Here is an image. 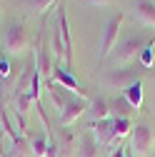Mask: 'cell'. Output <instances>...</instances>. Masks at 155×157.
Instances as JSON below:
<instances>
[{
	"label": "cell",
	"instance_id": "19",
	"mask_svg": "<svg viewBox=\"0 0 155 157\" xmlns=\"http://www.w3.org/2000/svg\"><path fill=\"white\" fill-rule=\"evenodd\" d=\"M55 3H58V0H28V8L35 10V13H40V15H45Z\"/></svg>",
	"mask_w": 155,
	"mask_h": 157
},
{
	"label": "cell",
	"instance_id": "22",
	"mask_svg": "<svg viewBox=\"0 0 155 157\" xmlns=\"http://www.w3.org/2000/svg\"><path fill=\"white\" fill-rule=\"evenodd\" d=\"M85 3H90V5H113L115 0H85Z\"/></svg>",
	"mask_w": 155,
	"mask_h": 157
},
{
	"label": "cell",
	"instance_id": "21",
	"mask_svg": "<svg viewBox=\"0 0 155 157\" xmlns=\"http://www.w3.org/2000/svg\"><path fill=\"white\" fill-rule=\"evenodd\" d=\"M110 157H125V147H113L110 150Z\"/></svg>",
	"mask_w": 155,
	"mask_h": 157
},
{
	"label": "cell",
	"instance_id": "9",
	"mask_svg": "<svg viewBox=\"0 0 155 157\" xmlns=\"http://www.w3.org/2000/svg\"><path fill=\"white\" fill-rule=\"evenodd\" d=\"M90 132H95V142L98 145H110L115 140V132H113V117H108V120H90L88 125Z\"/></svg>",
	"mask_w": 155,
	"mask_h": 157
},
{
	"label": "cell",
	"instance_id": "4",
	"mask_svg": "<svg viewBox=\"0 0 155 157\" xmlns=\"http://www.w3.org/2000/svg\"><path fill=\"white\" fill-rule=\"evenodd\" d=\"M145 40H148V37H143V35H130V37H125V40L115 48V63L128 65L130 60H135V57L140 55Z\"/></svg>",
	"mask_w": 155,
	"mask_h": 157
},
{
	"label": "cell",
	"instance_id": "5",
	"mask_svg": "<svg viewBox=\"0 0 155 157\" xmlns=\"http://www.w3.org/2000/svg\"><path fill=\"white\" fill-rule=\"evenodd\" d=\"M135 80H140V70L135 65H123V67H115L108 72V85L115 90H128Z\"/></svg>",
	"mask_w": 155,
	"mask_h": 157
},
{
	"label": "cell",
	"instance_id": "11",
	"mask_svg": "<svg viewBox=\"0 0 155 157\" xmlns=\"http://www.w3.org/2000/svg\"><path fill=\"white\" fill-rule=\"evenodd\" d=\"M90 112H93V120L98 122V120H108V117H113V112H110V102L105 100V97H95V100L90 102Z\"/></svg>",
	"mask_w": 155,
	"mask_h": 157
},
{
	"label": "cell",
	"instance_id": "17",
	"mask_svg": "<svg viewBox=\"0 0 155 157\" xmlns=\"http://www.w3.org/2000/svg\"><path fill=\"white\" fill-rule=\"evenodd\" d=\"M48 135L43 132V135H38V137H33L30 140V155L33 157H45V152H48Z\"/></svg>",
	"mask_w": 155,
	"mask_h": 157
},
{
	"label": "cell",
	"instance_id": "7",
	"mask_svg": "<svg viewBox=\"0 0 155 157\" xmlns=\"http://www.w3.org/2000/svg\"><path fill=\"white\" fill-rule=\"evenodd\" d=\"M153 142H155V135L148 122H138L133 127V150L138 155H148L153 150Z\"/></svg>",
	"mask_w": 155,
	"mask_h": 157
},
{
	"label": "cell",
	"instance_id": "20",
	"mask_svg": "<svg viewBox=\"0 0 155 157\" xmlns=\"http://www.w3.org/2000/svg\"><path fill=\"white\" fill-rule=\"evenodd\" d=\"M8 75H10V63H8V57H0V80Z\"/></svg>",
	"mask_w": 155,
	"mask_h": 157
},
{
	"label": "cell",
	"instance_id": "16",
	"mask_svg": "<svg viewBox=\"0 0 155 157\" xmlns=\"http://www.w3.org/2000/svg\"><path fill=\"white\" fill-rule=\"evenodd\" d=\"M110 112H113V117H130V112H133V105L125 100V97L120 95V97H115V100L110 102Z\"/></svg>",
	"mask_w": 155,
	"mask_h": 157
},
{
	"label": "cell",
	"instance_id": "3",
	"mask_svg": "<svg viewBox=\"0 0 155 157\" xmlns=\"http://www.w3.org/2000/svg\"><path fill=\"white\" fill-rule=\"evenodd\" d=\"M50 77H53V82H58L63 90H70V92H75V97H83V100H88L85 87L75 80V75H70V70L60 67V63H58V60H53V65H50Z\"/></svg>",
	"mask_w": 155,
	"mask_h": 157
},
{
	"label": "cell",
	"instance_id": "23",
	"mask_svg": "<svg viewBox=\"0 0 155 157\" xmlns=\"http://www.w3.org/2000/svg\"><path fill=\"white\" fill-rule=\"evenodd\" d=\"M125 157H135V155H133V150H128V147H125Z\"/></svg>",
	"mask_w": 155,
	"mask_h": 157
},
{
	"label": "cell",
	"instance_id": "14",
	"mask_svg": "<svg viewBox=\"0 0 155 157\" xmlns=\"http://www.w3.org/2000/svg\"><path fill=\"white\" fill-rule=\"evenodd\" d=\"M138 60H140L143 67H153V63H155V35L145 40V45H143V50L138 55Z\"/></svg>",
	"mask_w": 155,
	"mask_h": 157
},
{
	"label": "cell",
	"instance_id": "10",
	"mask_svg": "<svg viewBox=\"0 0 155 157\" xmlns=\"http://www.w3.org/2000/svg\"><path fill=\"white\" fill-rule=\"evenodd\" d=\"M133 10L143 25L155 28V3H150V0H133Z\"/></svg>",
	"mask_w": 155,
	"mask_h": 157
},
{
	"label": "cell",
	"instance_id": "2",
	"mask_svg": "<svg viewBox=\"0 0 155 157\" xmlns=\"http://www.w3.org/2000/svg\"><path fill=\"white\" fill-rule=\"evenodd\" d=\"M123 23H125V13H115L108 17V23L103 28V37H100V63L110 55V50L115 48V40L123 30Z\"/></svg>",
	"mask_w": 155,
	"mask_h": 157
},
{
	"label": "cell",
	"instance_id": "8",
	"mask_svg": "<svg viewBox=\"0 0 155 157\" xmlns=\"http://www.w3.org/2000/svg\"><path fill=\"white\" fill-rule=\"evenodd\" d=\"M88 105H90V100H83V97H68L65 107L60 110V125L63 127H70L78 117L88 110Z\"/></svg>",
	"mask_w": 155,
	"mask_h": 157
},
{
	"label": "cell",
	"instance_id": "6",
	"mask_svg": "<svg viewBox=\"0 0 155 157\" xmlns=\"http://www.w3.org/2000/svg\"><path fill=\"white\" fill-rule=\"evenodd\" d=\"M58 30H60V40H63V50H65V70L73 67V35H70V25H68V13L60 5L58 8Z\"/></svg>",
	"mask_w": 155,
	"mask_h": 157
},
{
	"label": "cell",
	"instance_id": "15",
	"mask_svg": "<svg viewBox=\"0 0 155 157\" xmlns=\"http://www.w3.org/2000/svg\"><path fill=\"white\" fill-rule=\"evenodd\" d=\"M48 95H50V102L55 105V110H63L65 107V102H68V97L63 95V87L58 85V82H48Z\"/></svg>",
	"mask_w": 155,
	"mask_h": 157
},
{
	"label": "cell",
	"instance_id": "1",
	"mask_svg": "<svg viewBox=\"0 0 155 157\" xmlns=\"http://www.w3.org/2000/svg\"><path fill=\"white\" fill-rule=\"evenodd\" d=\"M28 43H30V35H28V28L23 20H10L5 33H3V50L8 55H20L28 50Z\"/></svg>",
	"mask_w": 155,
	"mask_h": 157
},
{
	"label": "cell",
	"instance_id": "18",
	"mask_svg": "<svg viewBox=\"0 0 155 157\" xmlns=\"http://www.w3.org/2000/svg\"><path fill=\"white\" fill-rule=\"evenodd\" d=\"M130 130H133L130 127V117H113V132H115V137H125Z\"/></svg>",
	"mask_w": 155,
	"mask_h": 157
},
{
	"label": "cell",
	"instance_id": "12",
	"mask_svg": "<svg viewBox=\"0 0 155 157\" xmlns=\"http://www.w3.org/2000/svg\"><path fill=\"white\" fill-rule=\"evenodd\" d=\"M123 97L133 105V110H138V107L143 105V82H140V80H135L128 90H123Z\"/></svg>",
	"mask_w": 155,
	"mask_h": 157
},
{
	"label": "cell",
	"instance_id": "13",
	"mask_svg": "<svg viewBox=\"0 0 155 157\" xmlns=\"http://www.w3.org/2000/svg\"><path fill=\"white\" fill-rule=\"evenodd\" d=\"M78 157H98V142H95L93 132H85L80 137V152Z\"/></svg>",
	"mask_w": 155,
	"mask_h": 157
},
{
	"label": "cell",
	"instance_id": "24",
	"mask_svg": "<svg viewBox=\"0 0 155 157\" xmlns=\"http://www.w3.org/2000/svg\"><path fill=\"white\" fill-rule=\"evenodd\" d=\"M0 155H3V157H10V155H8V152H5V150H0Z\"/></svg>",
	"mask_w": 155,
	"mask_h": 157
}]
</instances>
